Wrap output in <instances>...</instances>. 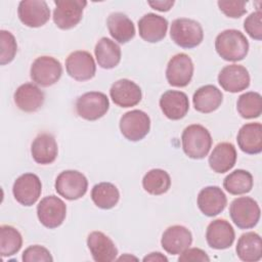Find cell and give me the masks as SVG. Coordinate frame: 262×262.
<instances>
[{
	"instance_id": "cell-1",
	"label": "cell",
	"mask_w": 262,
	"mask_h": 262,
	"mask_svg": "<svg viewBox=\"0 0 262 262\" xmlns=\"http://www.w3.org/2000/svg\"><path fill=\"white\" fill-rule=\"evenodd\" d=\"M215 49L224 60L238 61L247 56L249 42L241 31L224 30L215 39Z\"/></svg>"
},
{
	"instance_id": "cell-2",
	"label": "cell",
	"mask_w": 262,
	"mask_h": 262,
	"mask_svg": "<svg viewBox=\"0 0 262 262\" xmlns=\"http://www.w3.org/2000/svg\"><path fill=\"white\" fill-rule=\"evenodd\" d=\"M184 154L194 160L204 159L212 146V137L207 128L200 124L187 126L181 135Z\"/></svg>"
},
{
	"instance_id": "cell-3",
	"label": "cell",
	"mask_w": 262,
	"mask_h": 262,
	"mask_svg": "<svg viewBox=\"0 0 262 262\" xmlns=\"http://www.w3.org/2000/svg\"><path fill=\"white\" fill-rule=\"evenodd\" d=\"M170 37L178 46L191 49L199 46L204 39L202 26L194 19L180 17L172 21Z\"/></svg>"
},
{
	"instance_id": "cell-4",
	"label": "cell",
	"mask_w": 262,
	"mask_h": 262,
	"mask_svg": "<svg viewBox=\"0 0 262 262\" xmlns=\"http://www.w3.org/2000/svg\"><path fill=\"white\" fill-rule=\"evenodd\" d=\"M229 215L238 228H253L260 219V207L254 199L250 196H239L231 202Z\"/></svg>"
},
{
	"instance_id": "cell-5",
	"label": "cell",
	"mask_w": 262,
	"mask_h": 262,
	"mask_svg": "<svg viewBox=\"0 0 262 262\" xmlns=\"http://www.w3.org/2000/svg\"><path fill=\"white\" fill-rule=\"evenodd\" d=\"M88 188V180L84 174L76 170H66L58 174L55 179V190L69 200L75 201L82 198Z\"/></svg>"
},
{
	"instance_id": "cell-6",
	"label": "cell",
	"mask_w": 262,
	"mask_h": 262,
	"mask_svg": "<svg viewBox=\"0 0 262 262\" xmlns=\"http://www.w3.org/2000/svg\"><path fill=\"white\" fill-rule=\"evenodd\" d=\"M62 67L60 62L52 56L37 57L30 70V76L33 82L42 87H49L55 84L61 77Z\"/></svg>"
},
{
	"instance_id": "cell-7",
	"label": "cell",
	"mask_w": 262,
	"mask_h": 262,
	"mask_svg": "<svg viewBox=\"0 0 262 262\" xmlns=\"http://www.w3.org/2000/svg\"><path fill=\"white\" fill-rule=\"evenodd\" d=\"M110 107L107 96L102 92L90 91L82 94L76 101L79 117L87 121H95L103 117Z\"/></svg>"
},
{
	"instance_id": "cell-8",
	"label": "cell",
	"mask_w": 262,
	"mask_h": 262,
	"mask_svg": "<svg viewBox=\"0 0 262 262\" xmlns=\"http://www.w3.org/2000/svg\"><path fill=\"white\" fill-rule=\"evenodd\" d=\"M53 21L61 30H70L76 27L83 16L87 2L84 0H58L54 1Z\"/></svg>"
},
{
	"instance_id": "cell-9",
	"label": "cell",
	"mask_w": 262,
	"mask_h": 262,
	"mask_svg": "<svg viewBox=\"0 0 262 262\" xmlns=\"http://www.w3.org/2000/svg\"><path fill=\"white\" fill-rule=\"evenodd\" d=\"M150 129V119L146 113L133 110L125 113L120 119V130L123 136L130 141H139L144 138Z\"/></svg>"
},
{
	"instance_id": "cell-10",
	"label": "cell",
	"mask_w": 262,
	"mask_h": 262,
	"mask_svg": "<svg viewBox=\"0 0 262 262\" xmlns=\"http://www.w3.org/2000/svg\"><path fill=\"white\" fill-rule=\"evenodd\" d=\"M66 215L67 206L64 202L55 195L43 198L37 206L39 221L50 229L60 226L66 219Z\"/></svg>"
},
{
	"instance_id": "cell-11",
	"label": "cell",
	"mask_w": 262,
	"mask_h": 262,
	"mask_svg": "<svg viewBox=\"0 0 262 262\" xmlns=\"http://www.w3.org/2000/svg\"><path fill=\"white\" fill-rule=\"evenodd\" d=\"M42 184L40 178L34 173H25L16 178L13 183V196L20 205L30 207L41 195Z\"/></svg>"
},
{
	"instance_id": "cell-12",
	"label": "cell",
	"mask_w": 262,
	"mask_h": 262,
	"mask_svg": "<svg viewBox=\"0 0 262 262\" xmlns=\"http://www.w3.org/2000/svg\"><path fill=\"white\" fill-rule=\"evenodd\" d=\"M193 63L185 53H177L171 57L166 69V79L171 86L185 87L191 81Z\"/></svg>"
},
{
	"instance_id": "cell-13",
	"label": "cell",
	"mask_w": 262,
	"mask_h": 262,
	"mask_svg": "<svg viewBox=\"0 0 262 262\" xmlns=\"http://www.w3.org/2000/svg\"><path fill=\"white\" fill-rule=\"evenodd\" d=\"M66 70L70 77L83 82L94 77L96 66L92 55L88 51L77 50L67 57Z\"/></svg>"
},
{
	"instance_id": "cell-14",
	"label": "cell",
	"mask_w": 262,
	"mask_h": 262,
	"mask_svg": "<svg viewBox=\"0 0 262 262\" xmlns=\"http://www.w3.org/2000/svg\"><path fill=\"white\" fill-rule=\"evenodd\" d=\"M17 14L25 26L39 28L49 20L50 9L45 1L24 0L18 4Z\"/></svg>"
},
{
	"instance_id": "cell-15",
	"label": "cell",
	"mask_w": 262,
	"mask_h": 262,
	"mask_svg": "<svg viewBox=\"0 0 262 262\" xmlns=\"http://www.w3.org/2000/svg\"><path fill=\"white\" fill-rule=\"evenodd\" d=\"M110 95L114 103L120 107L135 106L142 97L140 87L129 79L116 81L110 89Z\"/></svg>"
},
{
	"instance_id": "cell-16",
	"label": "cell",
	"mask_w": 262,
	"mask_h": 262,
	"mask_svg": "<svg viewBox=\"0 0 262 262\" xmlns=\"http://www.w3.org/2000/svg\"><path fill=\"white\" fill-rule=\"evenodd\" d=\"M218 83L225 91L236 93L249 87L250 75L244 66H225L218 74Z\"/></svg>"
},
{
	"instance_id": "cell-17",
	"label": "cell",
	"mask_w": 262,
	"mask_h": 262,
	"mask_svg": "<svg viewBox=\"0 0 262 262\" xmlns=\"http://www.w3.org/2000/svg\"><path fill=\"white\" fill-rule=\"evenodd\" d=\"M235 233L231 224L225 219H216L209 223L206 230V241L215 250H224L232 246Z\"/></svg>"
},
{
	"instance_id": "cell-18",
	"label": "cell",
	"mask_w": 262,
	"mask_h": 262,
	"mask_svg": "<svg viewBox=\"0 0 262 262\" xmlns=\"http://www.w3.org/2000/svg\"><path fill=\"white\" fill-rule=\"evenodd\" d=\"M198 207L201 212L208 216L214 217L220 214L226 207L227 199L223 190L218 186H206L198 194Z\"/></svg>"
},
{
	"instance_id": "cell-19",
	"label": "cell",
	"mask_w": 262,
	"mask_h": 262,
	"mask_svg": "<svg viewBox=\"0 0 262 262\" xmlns=\"http://www.w3.org/2000/svg\"><path fill=\"white\" fill-rule=\"evenodd\" d=\"M192 243V235L189 229L182 225L168 227L161 239L163 249L171 255H179L185 251Z\"/></svg>"
},
{
	"instance_id": "cell-20",
	"label": "cell",
	"mask_w": 262,
	"mask_h": 262,
	"mask_svg": "<svg viewBox=\"0 0 262 262\" xmlns=\"http://www.w3.org/2000/svg\"><path fill=\"white\" fill-rule=\"evenodd\" d=\"M159 103L163 114L173 121L184 118L189 110L188 97L182 91L168 90L164 92Z\"/></svg>"
},
{
	"instance_id": "cell-21",
	"label": "cell",
	"mask_w": 262,
	"mask_h": 262,
	"mask_svg": "<svg viewBox=\"0 0 262 262\" xmlns=\"http://www.w3.org/2000/svg\"><path fill=\"white\" fill-rule=\"evenodd\" d=\"M87 246L93 260L96 262H111L118 255V249L114 242L101 231H92L89 233Z\"/></svg>"
},
{
	"instance_id": "cell-22",
	"label": "cell",
	"mask_w": 262,
	"mask_h": 262,
	"mask_svg": "<svg viewBox=\"0 0 262 262\" xmlns=\"http://www.w3.org/2000/svg\"><path fill=\"white\" fill-rule=\"evenodd\" d=\"M168 30V21L164 16L146 13L138 20V33L141 39L149 43L163 40Z\"/></svg>"
},
{
	"instance_id": "cell-23",
	"label": "cell",
	"mask_w": 262,
	"mask_h": 262,
	"mask_svg": "<svg viewBox=\"0 0 262 262\" xmlns=\"http://www.w3.org/2000/svg\"><path fill=\"white\" fill-rule=\"evenodd\" d=\"M16 106L26 113L37 112L44 103L43 91L34 83H25L14 92Z\"/></svg>"
},
{
	"instance_id": "cell-24",
	"label": "cell",
	"mask_w": 262,
	"mask_h": 262,
	"mask_svg": "<svg viewBox=\"0 0 262 262\" xmlns=\"http://www.w3.org/2000/svg\"><path fill=\"white\" fill-rule=\"evenodd\" d=\"M31 154L34 161L41 165L53 163L58 154L55 138L49 133L39 134L31 145Z\"/></svg>"
},
{
	"instance_id": "cell-25",
	"label": "cell",
	"mask_w": 262,
	"mask_h": 262,
	"mask_svg": "<svg viewBox=\"0 0 262 262\" xmlns=\"http://www.w3.org/2000/svg\"><path fill=\"white\" fill-rule=\"evenodd\" d=\"M238 147L248 155H257L262 151V125L258 122L242 126L237 133Z\"/></svg>"
},
{
	"instance_id": "cell-26",
	"label": "cell",
	"mask_w": 262,
	"mask_h": 262,
	"mask_svg": "<svg viewBox=\"0 0 262 262\" xmlns=\"http://www.w3.org/2000/svg\"><path fill=\"white\" fill-rule=\"evenodd\" d=\"M236 157V149L232 143L220 142L209 156V166L216 173H225L233 168Z\"/></svg>"
},
{
	"instance_id": "cell-27",
	"label": "cell",
	"mask_w": 262,
	"mask_h": 262,
	"mask_svg": "<svg viewBox=\"0 0 262 262\" xmlns=\"http://www.w3.org/2000/svg\"><path fill=\"white\" fill-rule=\"evenodd\" d=\"M223 94L214 85H205L200 87L192 96V103L195 111L209 114L216 111L222 103Z\"/></svg>"
},
{
	"instance_id": "cell-28",
	"label": "cell",
	"mask_w": 262,
	"mask_h": 262,
	"mask_svg": "<svg viewBox=\"0 0 262 262\" xmlns=\"http://www.w3.org/2000/svg\"><path fill=\"white\" fill-rule=\"evenodd\" d=\"M106 26L111 36L119 43H127L135 36L133 21L122 12L111 13L106 19Z\"/></svg>"
},
{
	"instance_id": "cell-29",
	"label": "cell",
	"mask_w": 262,
	"mask_h": 262,
	"mask_svg": "<svg viewBox=\"0 0 262 262\" xmlns=\"http://www.w3.org/2000/svg\"><path fill=\"white\" fill-rule=\"evenodd\" d=\"M97 63L102 69H114L121 60V48L113 40L102 37L98 40L94 48Z\"/></svg>"
},
{
	"instance_id": "cell-30",
	"label": "cell",
	"mask_w": 262,
	"mask_h": 262,
	"mask_svg": "<svg viewBox=\"0 0 262 262\" xmlns=\"http://www.w3.org/2000/svg\"><path fill=\"white\" fill-rule=\"evenodd\" d=\"M235 251L242 261H259L262 257V243L260 235L254 231L242 234L237 241Z\"/></svg>"
},
{
	"instance_id": "cell-31",
	"label": "cell",
	"mask_w": 262,
	"mask_h": 262,
	"mask_svg": "<svg viewBox=\"0 0 262 262\" xmlns=\"http://www.w3.org/2000/svg\"><path fill=\"white\" fill-rule=\"evenodd\" d=\"M91 199L98 208L108 210L118 204L120 192L115 184L111 182H100L93 186Z\"/></svg>"
},
{
	"instance_id": "cell-32",
	"label": "cell",
	"mask_w": 262,
	"mask_h": 262,
	"mask_svg": "<svg viewBox=\"0 0 262 262\" xmlns=\"http://www.w3.org/2000/svg\"><path fill=\"white\" fill-rule=\"evenodd\" d=\"M223 187L233 195L248 193L253 187V176L246 170H234L224 178Z\"/></svg>"
},
{
	"instance_id": "cell-33",
	"label": "cell",
	"mask_w": 262,
	"mask_h": 262,
	"mask_svg": "<svg viewBox=\"0 0 262 262\" xmlns=\"http://www.w3.org/2000/svg\"><path fill=\"white\" fill-rule=\"evenodd\" d=\"M142 186L149 194H163L171 186L170 175L163 169H151L143 176Z\"/></svg>"
},
{
	"instance_id": "cell-34",
	"label": "cell",
	"mask_w": 262,
	"mask_h": 262,
	"mask_svg": "<svg viewBox=\"0 0 262 262\" xmlns=\"http://www.w3.org/2000/svg\"><path fill=\"white\" fill-rule=\"evenodd\" d=\"M23 246V237L19 231L11 225L0 226V254L9 257L16 254Z\"/></svg>"
},
{
	"instance_id": "cell-35",
	"label": "cell",
	"mask_w": 262,
	"mask_h": 262,
	"mask_svg": "<svg viewBox=\"0 0 262 262\" xmlns=\"http://www.w3.org/2000/svg\"><path fill=\"white\" fill-rule=\"evenodd\" d=\"M236 110L244 119H254L260 117L262 113V98L260 93L249 91L237 98Z\"/></svg>"
},
{
	"instance_id": "cell-36",
	"label": "cell",
	"mask_w": 262,
	"mask_h": 262,
	"mask_svg": "<svg viewBox=\"0 0 262 262\" xmlns=\"http://www.w3.org/2000/svg\"><path fill=\"white\" fill-rule=\"evenodd\" d=\"M0 42H1V54L0 64L4 66L11 62L17 51V44L14 36L5 30L0 31Z\"/></svg>"
},
{
	"instance_id": "cell-37",
	"label": "cell",
	"mask_w": 262,
	"mask_h": 262,
	"mask_svg": "<svg viewBox=\"0 0 262 262\" xmlns=\"http://www.w3.org/2000/svg\"><path fill=\"white\" fill-rule=\"evenodd\" d=\"M244 29L251 38L258 41L262 39V13L260 9L247 16L244 21Z\"/></svg>"
},
{
	"instance_id": "cell-38",
	"label": "cell",
	"mask_w": 262,
	"mask_h": 262,
	"mask_svg": "<svg viewBox=\"0 0 262 262\" xmlns=\"http://www.w3.org/2000/svg\"><path fill=\"white\" fill-rule=\"evenodd\" d=\"M24 262H52L53 258L50 252L43 246L34 245L27 248L21 256Z\"/></svg>"
},
{
	"instance_id": "cell-39",
	"label": "cell",
	"mask_w": 262,
	"mask_h": 262,
	"mask_svg": "<svg viewBox=\"0 0 262 262\" xmlns=\"http://www.w3.org/2000/svg\"><path fill=\"white\" fill-rule=\"evenodd\" d=\"M217 4L227 17L238 18L247 12V1H218Z\"/></svg>"
},
{
	"instance_id": "cell-40",
	"label": "cell",
	"mask_w": 262,
	"mask_h": 262,
	"mask_svg": "<svg viewBox=\"0 0 262 262\" xmlns=\"http://www.w3.org/2000/svg\"><path fill=\"white\" fill-rule=\"evenodd\" d=\"M178 261L180 262H195V261H210L209 256L205 251L199 248H187L185 251H183L179 258Z\"/></svg>"
},
{
	"instance_id": "cell-41",
	"label": "cell",
	"mask_w": 262,
	"mask_h": 262,
	"mask_svg": "<svg viewBox=\"0 0 262 262\" xmlns=\"http://www.w3.org/2000/svg\"><path fill=\"white\" fill-rule=\"evenodd\" d=\"M148 5L159 11H169L174 5V1H148Z\"/></svg>"
},
{
	"instance_id": "cell-42",
	"label": "cell",
	"mask_w": 262,
	"mask_h": 262,
	"mask_svg": "<svg viewBox=\"0 0 262 262\" xmlns=\"http://www.w3.org/2000/svg\"><path fill=\"white\" fill-rule=\"evenodd\" d=\"M143 261H165V262H167L168 258L160 252H154V253H150L147 256H145L143 258Z\"/></svg>"
},
{
	"instance_id": "cell-43",
	"label": "cell",
	"mask_w": 262,
	"mask_h": 262,
	"mask_svg": "<svg viewBox=\"0 0 262 262\" xmlns=\"http://www.w3.org/2000/svg\"><path fill=\"white\" fill-rule=\"evenodd\" d=\"M125 259H134V260H137V258L136 257H133V256H122V257H120L118 260H125Z\"/></svg>"
}]
</instances>
